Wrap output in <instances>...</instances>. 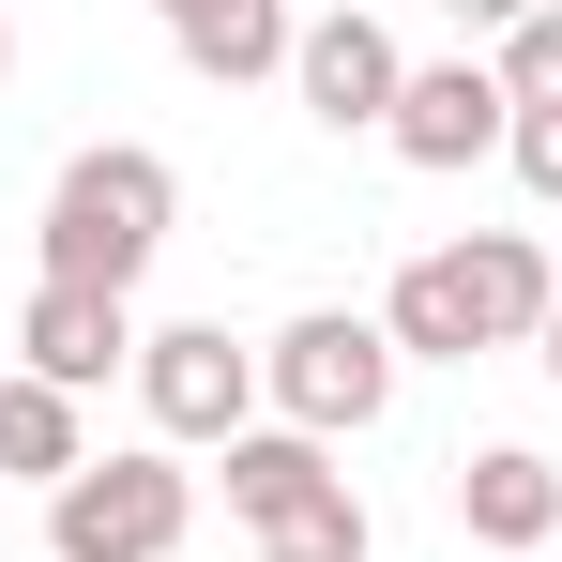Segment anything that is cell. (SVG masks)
<instances>
[{
    "label": "cell",
    "instance_id": "cell-1",
    "mask_svg": "<svg viewBox=\"0 0 562 562\" xmlns=\"http://www.w3.org/2000/svg\"><path fill=\"white\" fill-rule=\"evenodd\" d=\"M548 304H562V259L532 228H471L380 289V335H395V366H471V350H532Z\"/></svg>",
    "mask_w": 562,
    "mask_h": 562
},
{
    "label": "cell",
    "instance_id": "cell-2",
    "mask_svg": "<svg viewBox=\"0 0 562 562\" xmlns=\"http://www.w3.org/2000/svg\"><path fill=\"white\" fill-rule=\"evenodd\" d=\"M168 213H183L168 153H137V137L77 153V168L46 183V289H122V304H137V274L168 259Z\"/></svg>",
    "mask_w": 562,
    "mask_h": 562
},
{
    "label": "cell",
    "instance_id": "cell-3",
    "mask_svg": "<svg viewBox=\"0 0 562 562\" xmlns=\"http://www.w3.org/2000/svg\"><path fill=\"white\" fill-rule=\"evenodd\" d=\"M259 395H274V426H304V441H350V426L395 411V335L350 319V304H304L274 350H259Z\"/></svg>",
    "mask_w": 562,
    "mask_h": 562
},
{
    "label": "cell",
    "instance_id": "cell-4",
    "mask_svg": "<svg viewBox=\"0 0 562 562\" xmlns=\"http://www.w3.org/2000/svg\"><path fill=\"white\" fill-rule=\"evenodd\" d=\"M198 532V486L168 457H92L46 486V562H168Z\"/></svg>",
    "mask_w": 562,
    "mask_h": 562
},
{
    "label": "cell",
    "instance_id": "cell-5",
    "mask_svg": "<svg viewBox=\"0 0 562 562\" xmlns=\"http://www.w3.org/2000/svg\"><path fill=\"white\" fill-rule=\"evenodd\" d=\"M137 395H153V426L168 441H244L259 426V350H228V319H168V335H137Z\"/></svg>",
    "mask_w": 562,
    "mask_h": 562
},
{
    "label": "cell",
    "instance_id": "cell-6",
    "mask_svg": "<svg viewBox=\"0 0 562 562\" xmlns=\"http://www.w3.org/2000/svg\"><path fill=\"white\" fill-rule=\"evenodd\" d=\"M289 92H304V122H335V137H366V122H395V92H411V61H395V31L380 15H304V46H289Z\"/></svg>",
    "mask_w": 562,
    "mask_h": 562
},
{
    "label": "cell",
    "instance_id": "cell-7",
    "mask_svg": "<svg viewBox=\"0 0 562 562\" xmlns=\"http://www.w3.org/2000/svg\"><path fill=\"white\" fill-rule=\"evenodd\" d=\"M380 137H395L411 168H486V153L517 137V92L457 46V61H411V92H395V122H380Z\"/></svg>",
    "mask_w": 562,
    "mask_h": 562
},
{
    "label": "cell",
    "instance_id": "cell-8",
    "mask_svg": "<svg viewBox=\"0 0 562 562\" xmlns=\"http://www.w3.org/2000/svg\"><path fill=\"white\" fill-rule=\"evenodd\" d=\"M15 350H31V380L92 395V380L137 366V304H122V289H46V274H31V304H15Z\"/></svg>",
    "mask_w": 562,
    "mask_h": 562
},
{
    "label": "cell",
    "instance_id": "cell-9",
    "mask_svg": "<svg viewBox=\"0 0 562 562\" xmlns=\"http://www.w3.org/2000/svg\"><path fill=\"white\" fill-rule=\"evenodd\" d=\"M457 532L471 548H562V471L532 457V441H486V457H457Z\"/></svg>",
    "mask_w": 562,
    "mask_h": 562
},
{
    "label": "cell",
    "instance_id": "cell-10",
    "mask_svg": "<svg viewBox=\"0 0 562 562\" xmlns=\"http://www.w3.org/2000/svg\"><path fill=\"white\" fill-rule=\"evenodd\" d=\"M153 15H168V46H183L213 92L289 77V46H304V15H289V0H153Z\"/></svg>",
    "mask_w": 562,
    "mask_h": 562
},
{
    "label": "cell",
    "instance_id": "cell-11",
    "mask_svg": "<svg viewBox=\"0 0 562 562\" xmlns=\"http://www.w3.org/2000/svg\"><path fill=\"white\" fill-rule=\"evenodd\" d=\"M304 486H335V441H304V426H244V441H228V517H244V532H274Z\"/></svg>",
    "mask_w": 562,
    "mask_h": 562
},
{
    "label": "cell",
    "instance_id": "cell-12",
    "mask_svg": "<svg viewBox=\"0 0 562 562\" xmlns=\"http://www.w3.org/2000/svg\"><path fill=\"white\" fill-rule=\"evenodd\" d=\"M0 471H15V486H61V471H92V441H77V395H61V380H0Z\"/></svg>",
    "mask_w": 562,
    "mask_h": 562
},
{
    "label": "cell",
    "instance_id": "cell-13",
    "mask_svg": "<svg viewBox=\"0 0 562 562\" xmlns=\"http://www.w3.org/2000/svg\"><path fill=\"white\" fill-rule=\"evenodd\" d=\"M259 562H380V517L350 502V471H335V486H304L274 532H259Z\"/></svg>",
    "mask_w": 562,
    "mask_h": 562
},
{
    "label": "cell",
    "instance_id": "cell-14",
    "mask_svg": "<svg viewBox=\"0 0 562 562\" xmlns=\"http://www.w3.org/2000/svg\"><path fill=\"white\" fill-rule=\"evenodd\" d=\"M486 77H502L517 106H548V92H562V0H532V15L502 31V61H486Z\"/></svg>",
    "mask_w": 562,
    "mask_h": 562
},
{
    "label": "cell",
    "instance_id": "cell-15",
    "mask_svg": "<svg viewBox=\"0 0 562 562\" xmlns=\"http://www.w3.org/2000/svg\"><path fill=\"white\" fill-rule=\"evenodd\" d=\"M502 153H517V183L562 213V92H548V106H517V137H502Z\"/></svg>",
    "mask_w": 562,
    "mask_h": 562
},
{
    "label": "cell",
    "instance_id": "cell-16",
    "mask_svg": "<svg viewBox=\"0 0 562 562\" xmlns=\"http://www.w3.org/2000/svg\"><path fill=\"white\" fill-rule=\"evenodd\" d=\"M441 15H457V31H486V46H502V31H517V15H532V0H441Z\"/></svg>",
    "mask_w": 562,
    "mask_h": 562
},
{
    "label": "cell",
    "instance_id": "cell-17",
    "mask_svg": "<svg viewBox=\"0 0 562 562\" xmlns=\"http://www.w3.org/2000/svg\"><path fill=\"white\" fill-rule=\"evenodd\" d=\"M532 350H548V380H562V304H548V335H532Z\"/></svg>",
    "mask_w": 562,
    "mask_h": 562
},
{
    "label": "cell",
    "instance_id": "cell-18",
    "mask_svg": "<svg viewBox=\"0 0 562 562\" xmlns=\"http://www.w3.org/2000/svg\"><path fill=\"white\" fill-rule=\"evenodd\" d=\"M0 77H15V31H0Z\"/></svg>",
    "mask_w": 562,
    "mask_h": 562
},
{
    "label": "cell",
    "instance_id": "cell-19",
    "mask_svg": "<svg viewBox=\"0 0 562 562\" xmlns=\"http://www.w3.org/2000/svg\"><path fill=\"white\" fill-rule=\"evenodd\" d=\"M350 15H380V0H350Z\"/></svg>",
    "mask_w": 562,
    "mask_h": 562
}]
</instances>
